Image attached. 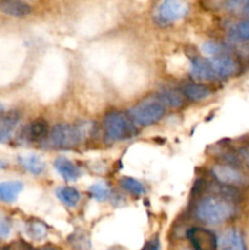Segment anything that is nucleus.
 <instances>
[{
    "mask_svg": "<svg viewBox=\"0 0 249 250\" xmlns=\"http://www.w3.org/2000/svg\"><path fill=\"white\" fill-rule=\"evenodd\" d=\"M233 214V208L227 200L219 197H207L200 200L195 209V215L208 225H220Z\"/></svg>",
    "mask_w": 249,
    "mask_h": 250,
    "instance_id": "f257e3e1",
    "label": "nucleus"
},
{
    "mask_svg": "<svg viewBox=\"0 0 249 250\" xmlns=\"http://www.w3.org/2000/svg\"><path fill=\"white\" fill-rule=\"evenodd\" d=\"M165 114V106L156 98L146 99L129 110L132 120L139 126H149L158 122Z\"/></svg>",
    "mask_w": 249,
    "mask_h": 250,
    "instance_id": "f03ea898",
    "label": "nucleus"
},
{
    "mask_svg": "<svg viewBox=\"0 0 249 250\" xmlns=\"http://www.w3.org/2000/svg\"><path fill=\"white\" fill-rule=\"evenodd\" d=\"M104 129L109 141L117 142L128 138L133 132V126L121 112H110L105 116Z\"/></svg>",
    "mask_w": 249,
    "mask_h": 250,
    "instance_id": "7ed1b4c3",
    "label": "nucleus"
},
{
    "mask_svg": "<svg viewBox=\"0 0 249 250\" xmlns=\"http://www.w3.org/2000/svg\"><path fill=\"white\" fill-rule=\"evenodd\" d=\"M83 138V129L78 126L71 125H58L51 128L49 139L54 146L70 148L77 146Z\"/></svg>",
    "mask_w": 249,
    "mask_h": 250,
    "instance_id": "20e7f679",
    "label": "nucleus"
},
{
    "mask_svg": "<svg viewBox=\"0 0 249 250\" xmlns=\"http://www.w3.org/2000/svg\"><path fill=\"white\" fill-rule=\"evenodd\" d=\"M189 6L186 1L181 0H166L160 2L156 7L155 17L161 23H171L183 19L188 14Z\"/></svg>",
    "mask_w": 249,
    "mask_h": 250,
    "instance_id": "39448f33",
    "label": "nucleus"
},
{
    "mask_svg": "<svg viewBox=\"0 0 249 250\" xmlns=\"http://www.w3.org/2000/svg\"><path fill=\"white\" fill-rule=\"evenodd\" d=\"M187 236L195 250H217L216 237L208 229L194 227L187 232Z\"/></svg>",
    "mask_w": 249,
    "mask_h": 250,
    "instance_id": "423d86ee",
    "label": "nucleus"
},
{
    "mask_svg": "<svg viewBox=\"0 0 249 250\" xmlns=\"http://www.w3.org/2000/svg\"><path fill=\"white\" fill-rule=\"evenodd\" d=\"M210 63L212 66V71H214L215 77L217 78H226L233 75L237 71L238 66L234 59H232L228 55H219L215 58L209 59Z\"/></svg>",
    "mask_w": 249,
    "mask_h": 250,
    "instance_id": "0eeeda50",
    "label": "nucleus"
},
{
    "mask_svg": "<svg viewBox=\"0 0 249 250\" xmlns=\"http://www.w3.org/2000/svg\"><path fill=\"white\" fill-rule=\"evenodd\" d=\"M212 173H214L215 178L222 185L233 186L243 182V175L232 166L216 165L212 168Z\"/></svg>",
    "mask_w": 249,
    "mask_h": 250,
    "instance_id": "6e6552de",
    "label": "nucleus"
},
{
    "mask_svg": "<svg viewBox=\"0 0 249 250\" xmlns=\"http://www.w3.org/2000/svg\"><path fill=\"white\" fill-rule=\"evenodd\" d=\"M190 75L197 81H211L215 78L209 59L195 58L190 63Z\"/></svg>",
    "mask_w": 249,
    "mask_h": 250,
    "instance_id": "1a4fd4ad",
    "label": "nucleus"
},
{
    "mask_svg": "<svg viewBox=\"0 0 249 250\" xmlns=\"http://www.w3.org/2000/svg\"><path fill=\"white\" fill-rule=\"evenodd\" d=\"M20 122V114L10 111L0 120V143H6L12 138L15 129Z\"/></svg>",
    "mask_w": 249,
    "mask_h": 250,
    "instance_id": "9d476101",
    "label": "nucleus"
},
{
    "mask_svg": "<svg viewBox=\"0 0 249 250\" xmlns=\"http://www.w3.org/2000/svg\"><path fill=\"white\" fill-rule=\"evenodd\" d=\"M54 167L55 170L60 173L61 177L66 181H76L80 178L81 176V170L78 166H76L75 164L71 160L66 158H58L54 161Z\"/></svg>",
    "mask_w": 249,
    "mask_h": 250,
    "instance_id": "9b49d317",
    "label": "nucleus"
},
{
    "mask_svg": "<svg viewBox=\"0 0 249 250\" xmlns=\"http://www.w3.org/2000/svg\"><path fill=\"white\" fill-rule=\"evenodd\" d=\"M217 248L219 250H246L243 238L236 229H228L225 232L217 242Z\"/></svg>",
    "mask_w": 249,
    "mask_h": 250,
    "instance_id": "f8f14e48",
    "label": "nucleus"
},
{
    "mask_svg": "<svg viewBox=\"0 0 249 250\" xmlns=\"http://www.w3.org/2000/svg\"><path fill=\"white\" fill-rule=\"evenodd\" d=\"M23 189V183L20 181L0 182V202L14 203Z\"/></svg>",
    "mask_w": 249,
    "mask_h": 250,
    "instance_id": "ddd939ff",
    "label": "nucleus"
},
{
    "mask_svg": "<svg viewBox=\"0 0 249 250\" xmlns=\"http://www.w3.org/2000/svg\"><path fill=\"white\" fill-rule=\"evenodd\" d=\"M0 11L14 17H23L31 14L32 7L24 1H2L0 2Z\"/></svg>",
    "mask_w": 249,
    "mask_h": 250,
    "instance_id": "4468645a",
    "label": "nucleus"
},
{
    "mask_svg": "<svg viewBox=\"0 0 249 250\" xmlns=\"http://www.w3.org/2000/svg\"><path fill=\"white\" fill-rule=\"evenodd\" d=\"M19 163L27 172L34 176L42 175L45 170V163L38 155H22L19 158Z\"/></svg>",
    "mask_w": 249,
    "mask_h": 250,
    "instance_id": "2eb2a0df",
    "label": "nucleus"
},
{
    "mask_svg": "<svg viewBox=\"0 0 249 250\" xmlns=\"http://www.w3.org/2000/svg\"><path fill=\"white\" fill-rule=\"evenodd\" d=\"M227 38L232 43H244L249 41V21H241L229 27Z\"/></svg>",
    "mask_w": 249,
    "mask_h": 250,
    "instance_id": "dca6fc26",
    "label": "nucleus"
},
{
    "mask_svg": "<svg viewBox=\"0 0 249 250\" xmlns=\"http://www.w3.org/2000/svg\"><path fill=\"white\" fill-rule=\"evenodd\" d=\"M56 197L67 208H75L81 200V194L76 188L60 187L56 189Z\"/></svg>",
    "mask_w": 249,
    "mask_h": 250,
    "instance_id": "f3484780",
    "label": "nucleus"
},
{
    "mask_svg": "<svg viewBox=\"0 0 249 250\" xmlns=\"http://www.w3.org/2000/svg\"><path fill=\"white\" fill-rule=\"evenodd\" d=\"M183 94L190 100H194V102H200V100H204L211 94L209 88L207 85L198 84V83H188L183 87Z\"/></svg>",
    "mask_w": 249,
    "mask_h": 250,
    "instance_id": "a211bd4d",
    "label": "nucleus"
},
{
    "mask_svg": "<svg viewBox=\"0 0 249 250\" xmlns=\"http://www.w3.org/2000/svg\"><path fill=\"white\" fill-rule=\"evenodd\" d=\"M156 99L164 105V106H170V107H178L182 105L183 99L181 94H178L176 90H161L158 95Z\"/></svg>",
    "mask_w": 249,
    "mask_h": 250,
    "instance_id": "6ab92c4d",
    "label": "nucleus"
},
{
    "mask_svg": "<svg viewBox=\"0 0 249 250\" xmlns=\"http://www.w3.org/2000/svg\"><path fill=\"white\" fill-rule=\"evenodd\" d=\"M48 132V125L43 120L33 121L28 127H27V138L29 141H39L44 138Z\"/></svg>",
    "mask_w": 249,
    "mask_h": 250,
    "instance_id": "aec40b11",
    "label": "nucleus"
},
{
    "mask_svg": "<svg viewBox=\"0 0 249 250\" xmlns=\"http://www.w3.org/2000/svg\"><path fill=\"white\" fill-rule=\"evenodd\" d=\"M26 232L34 241H42L46 237L48 229L43 222L33 220V221H29L28 224H26Z\"/></svg>",
    "mask_w": 249,
    "mask_h": 250,
    "instance_id": "412c9836",
    "label": "nucleus"
},
{
    "mask_svg": "<svg viewBox=\"0 0 249 250\" xmlns=\"http://www.w3.org/2000/svg\"><path fill=\"white\" fill-rule=\"evenodd\" d=\"M120 185H121V187L124 188V189H126L127 192L132 193V194L134 195H142L144 194V192H145V190H144L143 185H142L141 182H138L137 180H134V178H131V177L121 178Z\"/></svg>",
    "mask_w": 249,
    "mask_h": 250,
    "instance_id": "4be33fe9",
    "label": "nucleus"
},
{
    "mask_svg": "<svg viewBox=\"0 0 249 250\" xmlns=\"http://www.w3.org/2000/svg\"><path fill=\"white\" fill-rule=\"evenodd\" d=\"M89 193L95 200H98V202H104V200H106L110 197L111 190L104 183H94L93 186H90Z\"/></svg>",
    "mask_w": 249,
    "mask_h": 250,
    "instance_id": "5701e85b",
    "label": "nucleus"
},
{
    "mask_svg": "<svg viewBox=\"0 0 249 250\" xmlns=\"http://www.w3.org/2000/svg\"><path fill=\"white\" fill-rule=\"evenodd\" d=\"M70 242L73 246V248L77 250H89L90 248L89 238H88V236L84 232H76V233H73L71 236Z\"/></svg>",
    "mask_w": 249,
    "mask_h": 250,
    "instance_id": "b1692460",
    "label": "nucleus"
},
{
    "mask_svg": "<svg viewBox=\"0 0 249 250\" xmlns=\"http://www.w3.org/2000/svg\"><path fill=\"white\" fill-rule=\"evenodd\" d=\"M202 51L205 54V55H209L215 58V56H219L220 54L222 53V46L220 45L216 42H205L202 45Z\"/></svg>",
    "mask_w": 249,
    "mask_h": 250,
    "instance_id": "393cba45",
    "label": "nucleus"
},
{
    "mask_svg": "<svg viewBox=\"0 0 249 250\" xmlns=\"http://www.w3.org/2000/svg\"><path fill=\"white\" fill-rule=\"evenodd\" d=\"M226 6L231 11L239 12L249 17V1H228L226 2Z\"/></svg>",
    "mask_w": 249,
    "mask_h": 250,
    "instance_id": "a878e982",
    "label": "nucleus"
},
{
    "mask_svg": "<svg viewBox=\"0 0 249 250\" xmlns=\"http://www.w3.org/2000/svg\"><path fill=\"white\" fill-rule=\"evenodd\" d=\"M10 232H11V225L2 215H0V238H7Z\"/></svg>",
    "mask_w": 249,
    "mask_h": 250,
    "instance_id": "bb28decb",
    "label": "nucleus"
},
{
    "mask_svg": "<svg viewBox=\"0 0 249 250\" xmlns=\"http://www.w3.org/2000/svg\"><path fill=\"white\" fill-rule=\"evenodd\" d=\"M9 250H33L31 246H28L27 243H24L23 241H19V242H15L10 246Z\"/></svg>",
    "mask_w": 249,
    "mask_h": 250,
    "instance_id": "cd10ccee",
    "label": "nucleus"
},
{
    "mask_svg": "<svg viewBox=\"0 0 249 250\" xmlns=\"http://www.w3.org/2000/svg\"><path fill=\"white\" fill-rule=\"evenodd\" d=\"M142 250H160V243H159L158 239H151L150 242L145 244Z\"/></svg>",
    "mask_w": 249,
    "mask_h": 250,
    "instance_id": "c85d7f7f",
    "label": "nucleus"
},
{
    "mask_svg": "<svg viewBox=\"0 0 249 250\" xmlns=\"http://www.w3.org/2000/svg\"><path fill=\"white\" fill-rule=\"evenodd\" d=\"M6 167H7L6 161H4L2 159H0V170H2V168H6Z\"/></svg>",
    "mask_w": 249,
    "mask_h": 250,
    "instance_id": "c756f323",
    "label": "nucleus"
},
{
    "mask_svg": "<svg viewBox=\"0 0 249 250\" xmlns=\"http://www.w3.org/2000/svg\"><path fill=\"white\" fill-rule=\"evenodd\" d=\"M38 250H56V249L53 248V247H43V248H41Z\"/></svg>",
    "mask_w": 249,
    "mask_h": 250,
    "instance_id": "7c9ffc66",
    "label": "nucleus"
},
{
    "mask_svg": "<svg viewBox=\"0 0 249 250\" xmlns=\"http://www.w3.org/2000/svg\"><path fill=\"white\" fill-rule=\"evenodd\" d=\"M0 250H9V248H6V247H0Z\"/></svg>",
    "mask_w": 249,
    "mask_h": 250,
    "instance_id": "2f4dec72",
    "label": "nucleus"
}]
</instances>
